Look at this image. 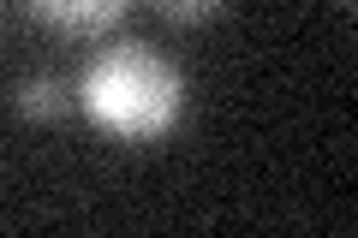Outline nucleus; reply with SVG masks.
<instances>
[{
    "mask_svg": "<svg viewBox=\"0 0 358 238\" xmlns=\"http://www.w3.org/2000/svg\"><path fill=\"white\" fill-rule=\"evenodd\" d=\"M24 6H30V18H42L60 36H102V30H114L126 18L131 0H24Z\"/></svg>",
    "mask_w": 358,
    "mask_h": 238,
    "instance_id": "nucleus-2",
    "label": "nucleus"
},
{
    "mask_svg": "<svg viewBox=\"0 0 358 238\" xmlns=\"http://www.w3.org/2000/svg\"><path fill=\"white\" fill-rule=\"evenodd\" d=\"M150 6L167 18V24H203V18H215L227 0H150Z\"/></svg>",
    "mask_w": 358,
    "mask_h": 238,
    "instance_id": "nucleus-4",
    "label": "nucleus"
},
{
    "mask_svg": "<svg viewBox=\"0 0 358 238\" xmlns=\"http://www.w3.org/2000/svg\"><path fill=\"white\" fill-rule=\"evenodd\" d=\"M13 107L24 113L30 126H48V119H60V113L72 107V84L54 77V72H36V77H24V84L13 89Z\"/></svg>",
    "mask_w": 358,
    "mask_h": 238,
    "instance_id": "nucleus-3",
    "label": "nucleus"
},
{
    "mask_svg": "<svg viewBox=\"0 0 358 238\" xmlns=\"http://www.w3.org/2000/svg\"><path fill=\"white\" fill-rule=\"evenodd\" d=\"M72 101L114 143H162L185 119V72L162 48L120 36L84 60Z\"/></svg>",
    "mask_w": 358,
    "mask_h": 238,
    "instance_id": "nucleus-1",
    "label": "nucleus"
}]
</instances>
